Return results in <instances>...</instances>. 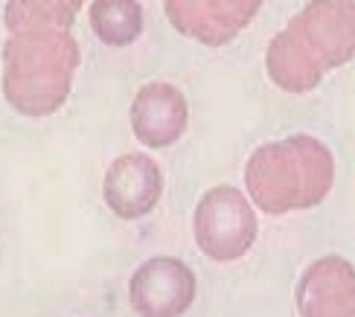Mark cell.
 <instances>
[{
	"mask_svg": "<svg viewBox=\"0 0 355 317\" xmlns=\"http://www.w3.org/2000/svg\"><path fill=\"white\" fill-rule=\"evenodd\" d=\"M79 67L70 29L12 33L3 47V96L21 117H50L64 105Z\"/></svg>",
	"mask_w": 355,
	"mask_h": 317,
	"instance_id": "obj_1",
	"label": "cell"
},
{
	"mask_svg": "<svg viewBox=\"0 0 355 317\" xmlns=\"http://www.w3.org/2000/svg\"><path fill=\"white\" fill-rule=\"evenodd\" d=\"M335 160L329 148L309 134L265 143L248 160L245 187L262 213L283 216L309 209L329 195Z\"/></svg>",
	"mask_w": 355,
	"mask_h": 317,
	"instance_id": "obj_2",
	"label": "cell"
},
{
	"mask_svg": "<svg viewBox=\"0 0 355 317\" xmlns=\"http://www.w3.org/2000/svg\"><path fill=\"white\" fill-rule=\"evenodd\" d=\"M192 230H196L201 253H207L216 262H233L254 245L257 216L239 189L216 187L198 201Z\"/></svg>",
	"mask_w": 355,
	"mask_h": 317,
	"instance_id": "obj_3",
	"label": "cell"
},
{
	"mask_svg": "<svg viewBox=\"0 0 355 317\" xmlns=\"http://www.w3.org/2000/svg\"><path fill=\"white\" fill-rule=\"evenodd\" d=\"M286 33L320 73H329L355 58V0H309Z\"/></svg>",
	"mask_w": 355,
	"mask_h": 317,
	"instance_id": "obj_4",
	"label": "cell"
},
{
	"mask_svg": "<svg viewBox=\"0 0 355 317\" xmlns=\"http://www.w3.org/2000/svg\"><path fill=\"white\" fill-rule=\"evenodd\" d=\"M128 297L140 317H181L196 300V274L181 259L155 256L131 277Z\"/></svg>",
	"mask_w": 355,
	"mask_h": 317,
	"instance_id": "obj_5",
	"label": "cell"
},
{
	"mask_svg": "<svg viewBox=\"0 0 355 317\" xmlns=\"http://www.w3.org/2000/svg\"><path fill=\"white\" fill-rule=\"evenodd\" d=\"M265 0H164L166 18L181 35L225 47L257 18Z\"/></svg>",
	"mask_w": 355,
	"mask_h": 317,
	"instance_id": "obj_6",
	"label": "cell"
},
{
	"mask_svg": "<svg viewBox=\"0 0 355 317\" xmlns=\"http://www.w3.org/2000/svg\"><path fill=\"white\" fill-rule=\"evenodd\" d=\"M160 192H164V175H160L157 163L137 152L116 157L108 166L105 184H102L108 209L125 221L152 213L155 204L160 201Z\"/></svg>",
	"mask_w": 355,
	"mask_h": 317,
	"instance_id": "obj_7",
	"label": "cell"
},
{
	"mask_svg": "<svg viewBox=\"0 0 355 317\" xmlns=\"http://www.w3.org/2000/svg\"><path fill=\"white\" fill-rule=\"evenodd\" d=\"M189 123L184 94L169 82H149L131 102V128L135 137L149 148H166L181 140Z\"/></svg>",
	"mask_w": 355,
	"mask_h": 317,
	"instance_id": "obj_8",
	"label": "cell"
},
{
	"mask_svg": "<svg viewBox=\"0 0 355 317\" xmlns=\"http://www.w3.org/2000/svg\"><path fill=\"white\" fill-rule=\"evenodd\" d=\"M303 317H355V271L341 256H327L306 268L297 285Z\"/></svg>",
	"mask_w": 355,
	"mask_h": 317,
	"instance_id": "obj_9",
	"label": "cell"
},
{
	"mask_svg": "<svg viewBox=\"0 0 355 317\" xmlns=\"http://www.w3.org/2000/svg\"><path fill=\"white\" fill-rule=\"evenodd\" d=\"M265 65H268L271 79L283 90H288V94H309V90H315L318 82L323 79V73L312 65V58L294 44V38L286 29L271 41Z\"/></svg>",
	"mask_w": 355,
	"mask_h": 317,
	"instance_id": "obj_10",
	"label": "cell"
},
{
	"mask_svg": "<svg viewBox=\"0 0 355 317\" xmlns=\"http://www.w3.org/2000/svg\"><path fill=\"white\" fill-rule=\"evenodd\" d=\"M91 26L105 47H128L143 33V6L140 0H94Z\"/></svg>",
	"mask_w": 355,
	"mask_h": 317,
	"instance_id": "obj_11",
	"label": "cell"
},
{
	"mask_svg": "<svg viewBox=\"0 0 355 317\" xmlns=\"http://www.w3.org/2000/svg\"><path fill=\"white\" fill-rule=\"evenodd\" d=\"M85 0H9L6 26L12 33L29 29H70Z\"/></svg>",
	"mask_w": 355,
	"mask_h": 317,
	"instance_id": "obj_12",
	"label": "cell"
}]
</instances>
